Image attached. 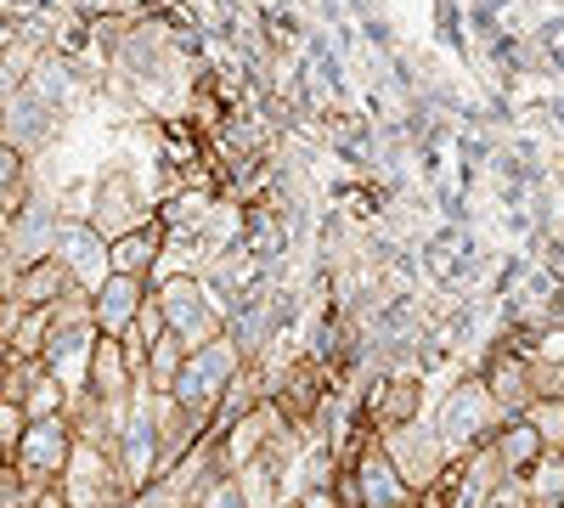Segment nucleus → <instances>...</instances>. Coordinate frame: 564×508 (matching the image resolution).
<instances>
[{"label":"nucleus","instance_id":"obj_8","mask_svg":"<svg viewBox=\"0 0 564 508\" xmlns=\"http://www.w3.org/2000/svg\"><path fill=\"white\" fill-rule=\"evenodd\" d=\"M57 260L68 266L74 277V289H97L102 277H108V238L90 226L85 215H63V233H57Z\"/></svg>","mask_w":564,"mask_h":508},{"label":"nucleus","instance_id":"obj_6","mask_svg":"<svg viewBox=\"0 0 564 508\" xmlns=\"http://www.w3.org/2000/svg\"><path fill=\"white\" fill-rule=\"evenodd\" d=\"M57 130H63V108H52L34 85H18L7 97V130H0V142H12L18 153L34 159L45 142H57Z\"/></svg>","mask_w":564,"mask_h":508},{"label":"nucleus","instance_id":"obj_16","mask_svg":"<svg viewBox=\"0 0 564 508\" xmlns=\"http://www.w3.org/2000/svg\"><path fill=\"white\" fill-rule=\"evenodd\" d=\"M29 198H34V170H29V153H18L12 142H0V220L18 215Z\"/></svg>","mask_w":564,"mask_h":508},{"label":"nucleus","instance_id":"obj_24","mask_svg":"<svg viewBox=\"0 0 564 508\" xmlns=\"http://www.w3.org/2000/svg\"><path fill=\"white\" fill-rule=\"evenodd\" d=\"M34 508H68V497H63V486H45V491L34 497Z\"/></svg>","mask_w":564,"mask_h":508},{"label":"nucleus","instance_id":"obj_14","mask_svg":"<svg viewBox=\"0 0 564 508\" xmlns=\"http://www.w3.org/2000/svg\"><path fill=\"white\" fill-rule=\"evenodd\" d=\"M367 407H372V424L379 430H406L423 407V385L417 379H379L367 390Z\"/></svg>","mask_w":564,"mask_h":508},{"label":"nucleus","instance_id":"obj_13","mask_svg":"<svg viewBox=\"0 0 564 508\" xmlns=\"http://www.w3.org/2000/svg\"><path fill=\"white\" fill-rule=\"evenodd\" d=\"M74 289V277H68V266L57 260V255H45V260H34V266H23L18 277H12V300L18 305H57L63 294Z\"/></svg>","mask_w":564,"mask_h":508},{"label":"nucleus","instance_id":"obj_21","mask_svg":"<svg viewBox=\"0 0 564 508\" xmlns=\"http://www.w3.org/2000/svg\"><path fill=\"white\" fill-rule=\"evenodd\" d=\"M480 508H531V491H525V480L520 475H502L491 491H486V502Z\"/></svg>","mask_w":564,"mask_h":508},{"label":"nucleus","instance_id":"obj_22","mask_svg":"<svg viewBox=\"0 0 564 508\" xmlns=\"http://www.w3.org/2000/svg\"><path fill=\"white\" fill-rule=\"evenodd\" d=\"M361 40L372 45V52H379V57H395L401 52V40H395V23H384L379 12H372V18H361Z\"/></svg>","mask_w":564,"mask_h":508},{"label":"nucleus","instance_id":"obj_11","mask_svg":"<svg viewBox=\"0 0 564 508\" xmlns=\"http://www.w3.org/2000/svg\"><path fill=\"white\" fill-rule=\"evenodd\" d=\"M356 486H361V502L367 508H406L412 502V480L395 469L390 452H367L356 464Z\"/></svg>","mask_w":564,"mask_h":508},{"label":"nucleus","instance_id":"obj_18","mask_svg":"<svg viewBox=\"0 0 564 508\" xmlns=\"http://www.w3.org/2000/svg\"><path fill=\"white\" fill-rule=\"evenodd\" d=\"M181 361H186V339L164 328V334H159V339L148 345V385H153L159 396H164V390L175 385V374H181Z\"/></svg>","mask_w":564,"mask_h":508},{"label":"nucleus","instance_id":"obj_12","mask_svg":"<svg viewBox=\"0 0 564 508\" xmlns=\"http://www.w3.org/2000/svg\"><path fill=\"white\" fill-rule=\"evenodd\" d=\"M159 255H164V226L148 220V226H135V233H124V238L108 244V271L153 277V271H159Z\"/></svg>","mask_w":564,"mask_h":508},{"label":"nucleus","instance_id":"obj_17","mask_svg":"<svg viewBox=\"0 0 564 508\" xmlns=\"http://www.w3.org/2000/svg\"><path fill=\"white\" fill-rule=\"evenodd\" d=\"M531 508H564V446H547L531 464Z\"/></svg>","mask_w":564,"mask_h":508},{"label":"nucleus","instance_id":"obj_15","mask_svg":"<svg viewBox=\"0 0 564 508\" xmlns=\"http://www.w3.org/2000/svg\"><path fill=\"white\" fill-rule=\"evenodd\" d=\"M491 452H497V464H502V475H525L531 464H536V457L547 452V441H542V430L525 419V412H520V419H508L497 435H491Z\"/></svg>","mask_w":564,"mask_h":508},{"label":"nucleus","instance_id":"obj_2","mask_svg":"<svg viewBox=\"0 0 564 508\" xmlns=\"http://www.w3.org/2000/svg\"><path fill=\"white\" fill-rule=\"evenodd\" d=\"M85 220L97 226L108 244L153 220V204H148V193H141V181H135L130 164H113V170L97 175V187H90V204H85Z\"/></svg>","mask_w":564,"mask_h":508},{"label":"nucleus","instance_id":"obj_26","mask_svg":"<svg viewBox=\"0 0 564 508\" xmlns=\"http://www.w3.org/2000/svg\"><path fill=\"white\" fill-rule=\"evenodd\" d=\"M0 130H7V97H0Z\"/></svg>","mask_w":564,"mask_h":508},{"label":"nucleus","instance_id":"obj_1","mask_svg":"<svg viewBox=\"0 0 564 508\" xmlns=\"http://www.w3.org/2000/svg\"><path fill=\"white\" fill-rule=\"evenodd\" d=\"M243 374V356H238V345H231L226 334L220 339H209V345H198V350H186V361H181V374H175V385L164 390L181 412H193V419L204 424L209 412L220 407V396L231 390V379Z\"/></svg>","mask_w":564,"mask_h":508},{"label":"nucleus","instance_id":"obj_5","mask_svg":"<svg viewBox=\"0 0 564 508\" xmlns=\"http://www.w3.org/2000/svg\"><path fill=\"white\" fill-rule=\"evenodd\" d=\"M148 294H153V283H148V277H124V271H108L102 283L90 289V322H97V334H108V339H124V334L135 328L141 305H148Z\"/></svg>","mask_w":564,"mask_h":508},{"label":"nucleus","instance_id":"obj_19","mask_svg":"<svg viewBox=\"0 0 564 508\" xmlns=\"http://www.w3.org/2000/svg\"><path fill=\"white\" fill-rule=\"evenodd\" d=\"M260 23H265V45L271 52H294V45L305 40V18L294 12V7H260Z\"/></svg>","mask_w":564,"mask_h":508},{"label":"nucleus","instance_id":"obj_9","mask_svg":"<svg viewBox=\"0 0 564 508\" xmlns=\"http://www.w3.org/2000/svg\"><path fill=\"white\" fill-rule=\"evenodd\" d=\"M130 361H124V345L97 334V345H90V367H85V396H97L102 407H130Z\"/></svg>","mask_w":564,"mask_h":508},{"label":"nucleus","instance_id":"obj_25","mask_svg":"<svg viewBox=\"0 0 564 508\" xmlns=\"http://www.w3.org/2000/svg\"><path fill=\"white\" fill-rule=\"evenodd\" d=\"M7 464H12V452H7V446H0V469H7Z\"/></svg>","mask_w":564,"mask_h":508},{"label":"nucleus","instance_id":"obj_10","mask_svg":"<svg viewBox=\"0 0 564 508\" xmlns=\"http://www.w3.org/2000/svg\"><path fill=\"white\" fill-rule=\"evenodd\" d=\"M480 379H486V390H491V401H497L502 412H525V407L536 401L531 367H525V356L513 350V345H502V350H491V356H486Z\"/></svg>","mask_w":564,"mask_h":508},{"label":"nucleus","instance_id":"obj_3","mask_svg":"<svg viewBox=\"0 0 564 508\" xmlns=\"http://www.w3.org/2000/svg\"><path fill=\"white\" fill-rule=\"evenodd\" d=\"M57 233H63V209L34 193L18 215H7V226H0V266H7L12 277L45 255H57Z\"/></svg>","mask_w":564,"mask_h":508},{"label":"nucleus","instance_id":"obj_20","mask_svg":"<svg viewBox=\"0 0 564 508\" xmlns=\"http://www.w3.org/2000/svg\"><path fill=\"white\" fill-rule=\"evenodd\" d=\"M435 34L452 57H468V18H463L457 0H435Z\"/></svg>","mask_w":564,"mask_h":508},{"label":"nucleus","instance_id":"obj_7","mask_svg":"<svg viewBox=\"0 0 564 508\" xmlns=\"http://www.w3.org/2000/svg\"><path fill=\"white\" fill-rule=\"evenodd\" d=\"M491 419H497V401L486 390V379H463L446 407H441V441L446 446H468V441H491Z\"/></svg>","mask_w":564,"mask_h":508},{"label":"nucleus","instance_id":"obj_23","mask_svg":"<svg viewBox=\"0 0 564 508\" xmlns=\"http://www.w3.org/2000/svg\"><path fill=\"white\" fill-rule=\"evenodd\" d=\"M23 430H29V412H23L18 401H7V396H0V446H7V452H18Z\"/></svg>","mask_w":564,"mask_h":508},{"label":"nucleus","instance_id":"obj_4","mask_svg":"<svg viewBox=\"0 0 564 508\" xmlns=\"http://www.w3.org/2000/svg\"><path fill=\"white\" fill-rule=\"evenodd\" d=\"M74 441L79 435L68 424V412H57V419H29V430H23V441L12 452V464L29 480H40V486H57L63 469H68V457H74Z\"/></svg>","mask_w":564,"mask_h":508}]
</instances>
